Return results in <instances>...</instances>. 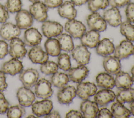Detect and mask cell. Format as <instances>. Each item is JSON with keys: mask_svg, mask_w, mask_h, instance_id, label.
I'll list each match as a JSON object with an SVG mask.
<instances>
[{"mask_svg": "<svg viewBox=\"0 0 134 118\" xmlns=\"http://www.w3.org/2000/svg\"><path fill=\"white\" fill-rule=\"evenodd\" d=\"M65 30L74 38H80L86 32V27L81 21L72 19L69 20L65 24Z\"/></svg>", "mask_w": 134, "mask_h": 118, "instance_id": "1", "label": "cell"}, {"mask_svg": "<svg viewBox=\"0 0 134 118\" xmlns=\"http://www.w3.org/2000/svg\"><path fill=\"white\" fill-rule=\"evenodd\" d=\"M48 8L44 3L38 1L29 6V12L33 18L38 22H44L48 17Z\"/></svg>", "mask_w": 134, "mask_h": 118, "instance_id": "2", "label": "cell"}, {"mask_svg": "<svg viewBox=\"0 0 134 118\" xmlns=\"http://www.w3.org/2000/svg\"><path fill=\"white\" fill-rule=\"evenodd\" d=\"M86 22L90 30L103 32L107 28V23L104 18L97 12H93L86 18Z\"/></svg>", "mask_w": 134, "mask_h": 118, "instance_id": "3", "label": "cell"}, {"mask_svg": "<svg viewBox=\"0 0 134 118\" xmlns=\"http://www.w3.org/2000/svg\"><path fill=\"white\" fill-rule=\"evenodd\" d=\"M38 71L33 68H29L22 70L19 74V78L24 86L31 88L35 86L39 78Z\"/></svg>", "mask_w": 134, "mask_h": 118, "instance_id": "4", "label": "cell"}, {"mask_svg": "<svg viewBox=\"0 0 134 118\" xmlns=\"http://www.w3.org/2000/svg\"><path fill=\"white\" fill-rule=\"evenodd\" d=\"M41 30L43 34L47 38L57 37L62 33L63 27L59 22L56 21L46 20L43 22L41 26Z\"/></svg>", "mask_w": 134, "mask_h": 118, "instance_id": "5", "label": "cell"}, {"mask_svg": "<svg viewBox=\"0 0 134 118\" xmlns=\"http://www.w3.org/2000/svg\"><path fill=\"white\" fill-rule=\"evenodd\" d=\"M27 53L25 44L23 41L18 37L10 40L9 44V54L10 56L14 58H23Z\"/></svg>", "mask_w": 134, "mask_h": 118, "instance_id": "6", "label": "cell"}, {"mask_svg": "<svg viewBox=\"0 0 134 118\" xmlns=\"http://www.w3.org/2000/svg\"><path fill=\"white\" fill-rule=\"evenodd\" d=\"M35 93L38 98L43 99L50 98L53 94L51 83L44 78H40L35 85Z\"/></svg>", "mask_w": 134, "mask_h": 118, "instance_id": "7", "label": "cell"}, {"mask_svg": "<svg viewBox=\"0 0 134 118\" xmlns=\"http://www.w3.org/2000/svg\"><path fill=\"white\" fill-rule=\"evenodd\" d=\"M134 53V45L128 40L122 41L114 49V55L119 60L128 58Z\"/></svg>", "mask_w": 134, "mask_h": 118, "instance_id": "8", "label": "cell"}, {"mask_svg": "<svg viewBox=\"0 0 134 118\" xmlns=\"http://www.w3.org/2000/svg\"><path fill=\"white\" fill-rule=\"evenodd\" d=\"M76 91V95L80 98L87 100L95 94L97 91V87L93 83L81 82L77 85Z\"/></svg>", "mask_w": 134, "mask_h": 118, "instance_id": "9", "label": "cell"}, {"mask_svg": "<svg viewBox=\"0 0 134 118\" xmlns=\"http://www.w3.org/2000/svg\"><path fill=\"white\" fill-rule=\"evenodd\" d=\"M76 95L75 88L71 85L65 86L57 93L58 101L60 104L68 105L71 103Z\"/></svg>", "mask_w": 134, "mask_h": 118, "instance_id": "10", "label": "cell"}, {"mask_svg": "<svg viewBox=\"0 0 134 118\" xmlns=\"http://www.w3.org/2000/svg\"><path fill=\"white\" fill-rule=\"evenodd\" d=\"M73 58L80 65H86L89 63L91 53L83 45L76 46L72 50Z\"/></svg>", "mask_w": 134, "mask_h": 118, "instance_id": "11", "label": "cell"}, {"mask_svg": "<svg viewBox=\"0 0 134 118\" xmlns=\"http://www.w3.org/2000/svg\"><path fill=\"white\" fill-rule=\"evenodd\" d=\"M20 33V29L16 25L10 22L4 23L0 29V36L8 41L18 37Z\"/></svg>", "mask_w": 134, "mask_h": 118, "instance_id": "12", "label": "cell"}, {"mask_svg": "<svg viewBox=\"0 0 134 118\" xmlns=\"http://www.w3.org/2000/svg\"><path fill=\"white\" fill-rule=\"evenodd\" d=\"M89 70L85 65H80L77 67L71 68L68 72L69 80L76 83L82 82L88 76Z\"/></svg>", "mask_w": 134, "mask_h": 118, "instance_id": "13", "label": "cell"}, {"mask_svg": "<svg viewBox=\"0 0 134 118\" xmlns=\"http://www.w3.org/2000/svg\"><path fill=\"white\" fill-rule=\"evenodd\" d=\"M52 102L48 99L37 101L32 104V111L33 113L37 117L45 116L52 109Z\"/></svg>", "mask_w": 134, "mask_h": 118, "instance_id": "14", "label": "cell"}, {"mask_svg": "<svg viewBox=\"0 0 134 118\" xmlns=\"http://www.w3.org/2000/svg\"><path fill=\"white\" fill-rule=\"evenodd\" d=\"M42 38V35L36 28H29L24 33L23 42L25 45L32 47L38 45L40 43Z\"/></svg>", "mask_w": 134, "mask_h": 118, "instance_id": "15", "label": "cell"}, {"mask_svg": "<svg viewBox=\"0 0 134 118\" xmlns=\"http://www.w3.org/2000/svg\"><path fill=\"white\" fill-rule=\"evenodd\" d=\"M17 97L19 104L23 107H29L35 99L34 93L29 88L23 86L20 87L17 92Z\"/></svg>", "mask_w": 134, "mask_h": 118, "instance_id": "16", "label": "cell"}, {"mask_svg": "<svg viewBox=\"0 0 134 118\" xmlns=\"http://www.w3.org/2000/svg\"><path fill=\"white\" fill-rule=\"evenodd\" d=\"M16 25L20 29H27L33 24L34 19L29 11L21 9L17 12L15 17Z\"/></svg>", "mask_w": 134, "mask_h": 118, "instance_id": "17", "label": "cell"}, {"mask_svg": "<svg viewBox=\"0 0 134 118\" xmlns=\"http://www.w3.org/2000/svg\"><path fill=\"white\" fill-rule=\"evenodd\" d=\"M103 18L109 25L114 27H118L122 22L120 11L115 7L106 10L103 13Z\"/></svg>", "mask_w": 134, "mask_h": 118, "instance_id": "18", "label": "cell"}, {"mask_svg": "<svg viewBox=\"0 0 134 118\" xmlns=\"http://www.w3.org/2000/svg\"><path fill=\"white\" fill-rule=\"evenodd\" d=\"M103 65L105 71L111 74H116L121 70L120 60L113 56H106L103 61Z\"/></svg>", "mask_w": 134, "mask_h": 118, "instance_id": "19", "label": "cell"}, {"mask_svg": "<svg viewBox=\"0 0 134 118\" xmlns=\"http://www.w3.org/2000/svg\"><path fill=\"white\" fill-rule=\"evenodd\" d=\"M28 57L34 63L41 64L48 61L49 55L43 50L41 46L36 45L29 50Z\"/></svg>", "mask_w": 134, "mask_h": 118, "instance_id": "20", "label": "cell"}, {"mask_svg": "<svg viewBox=\"0 0 134 118\" xmlns=\"http://www.w3.org/2000/svg\"><path fill=\"white\" fill-rule=\"evenodd\" d=\"M80 110L85 118L96 117L99 111L98 105L95 101L84 100L80 105Z\"/></svg>", "mask_w": 134, "mask_h": 118, "instance_id": "21", "label": "cell"}, {"mask_svg": "<svg viewBox=\"0 0 134 118\" xmlns=\"http://www.w3.org/2000/svg\"><path fill=\"white\" fill-rule=\"evenodd\" d=\"M116 98L115 93L109 89H102L94 95V100L100 107L105 106L113 101Z\"/></svg>", "mask_w": 134, "mask_h": 118, "instance_id": "22", "label": "cell"}, {"mask_svg": "<svg viewBox=\"0 0 134 118\" xmlns=\"http://www.w3.org/2000/svg\"><path fill=\"white\" fill-rule=\"evenodd\" d=\"M23 68L22 62L18 59L13 58L3 63L1 70L6 74L14 76L20 73L23 70Z\"/></svg>", "mask_w": 134, "mask_h": 118, "instance_id": "23", "label": "cell"}, {"mask_svg": "<svg viewBox=\"0 0 134 118\" xmlns=\"http://www.w3.org/2000/svg\"><path fill=\"white\" fill-rule=\"evenodd\" d=\"M74 4L69 1H66L58 7V12L60 17L68 20L74 19L77 15Z\"/></svg>", "mask_w": 134, "mask_h": 118, "instance_id": "24", "label": "cell"}, {"mask_svg": "<svg viewBox=\"0 0 134 118\" xmlns=\"http://www.w3.org/2000/svg\"><path fill=\"white\" fill-rule=\"evenodd\" d=\"M100 38V35L98 32L91 30L85 32L80 38L82 45L86 47L93 48L96 47L98 44Z\"/></svg>", "mask_w": 134, "mask_h": 118, "instance_id": "25", "label": "cell"}, {"mask_svg": "<svg viewBox=\"0 0 134 118\" xmlns=\"http://www.w3.org/2000/svg\"><path fill=\"white\" fill-rule=\"evenodd\" d=\"M115 47L113 43L108 38L99 41L96 46V53L102 57H106L114 53Z\"/></svg>", "mask_w": 134, "mask_h": 118, "instance_id": "26", "label": "cell"}, {"mask_svg": "<svg viewBox=\"0 0 134 118\" xmlns=\"http://www.w3.org/2000/svg\"><path fill=\"white\" fill-rule=\"evenodd\" d=\"M97 85L105 89H111L115 86V78L107 72H101L96 77Z\"/></svg>", "mask_w": 134, "mask_h": 118, "instance_id": "27", "label": "cell"}, {"mask_svg": "<svg viewBox=\"0 0 134 118\" xmlns=\"http://www.w3.org/2000/svg\"><path fill=\"white\" fill-rule=\"evenodd\" d=\"M133 81L130 75L123 71H119L116 74L115 86L118 88H128L131 87Z\"/></svg>", "mask_w": 134, "mask_h": 118, "instance_id": "28", "label": "cell"}, {"mask_svg": "<svg viewBox=\"0 0 134 118\" xmlns=\"http://www.w3.org/2000/svg\"><path fill=\"white\" fill-rule=\"evenodd\" d=\"M117 102L122 104L130 103L134 100V89L132 88H120L116 96Z\"/></svg>", "mask_w": 134, "mask_h": 118, "instance_id": "29", "label": "cell"}, {"mask_svg": "<svg viewBox=\"0 0 134 118\" xmlns=\"http://www.w3.org/2000/svg\"><path fill=\"white\" fill-rule=\"evenodd\" d=\"M44 47L47 53L51 56H58L61 52V48L57 39L49 38L44 43Z\"/></svg>", "mask_w": 134, "mask_h": 118, "instance_id": "30", "label": "cell"}, {"mask_svg": "<svg viewBox=\"0 0 134 118\" xmlns=\"http://www.w3.org/2000/svg\"><path fill=\"white\" fill-rule=\"evenodd\" d=\"M61 50L69 52L72 51L74 47V43L72 36L66 33H61L57 36Z\"/></svg>", "mask_w": 134, "mask_h": 118, "instance_id": "31", "label": "cell"}, {"mask_svg": "<svg viewBox=\"0 0 134 118\" xmlns=\"http://www.w3.org/2000/svg\"><path fill=\"white\" fill-rule=\"evenodd\" d=\"M113 116L116 118H127L130 116L131 112L122 103L114 102L111 107Z\"/></svg>", "mask_w": 134, "mask_h": 118, "instance_id": "32", "label": "cell"}, {"mask_svg": "<svg viewBox=\"0 0 134 118\" xmlns=\"http://www.w3.org/2000/svg\"><path fill=\"white\" fill-rule=\"evenodd\" d=\"M69 81L68 75L63 72H55L53 74L50 78V83L58 88H63Z\"/></svg>", "mask_w": 134, "mask_h": 118, "instance_id": "33", "label": "cell"}, {"mask_svg": "<svg viewBox=\"0 0 134 118\" xmlns=\"http://www.w3.org/2000/svg\"><path fill=\"white\" fill-rule=\"evenodd\" d=\"M120 33L130 42H134V24L129 21L121 22L120 25Z\"/></svg>", "mask_w": 134, "mask_h": 118, "instance_id": "34", "label": "cell"}, {"mask_svg": "<svg viewBox=\"0 0 134 118\" xmlns=\"http://www.w3.org/2000/svg\"><path fill=\"white\" fill-rule=\"evenodd\" d=\"M87 3L88 8L92 12L104 9L109 5V0H88Z\"/></svg>", "mask_w": 134, "mask_h": 118, "instance_id": "35", "label": "cell"}, {"mask_svg": "<svg viewBox=\"0 0 134 118\" xmlns=\"http://www.w3.org/2000/svg\"><path fill=\"white\" fill-rule=\"evenodd\" d=\"M25 110L21 105L10 106L7 111V116L9 118L21 117L25 114Z\"/></svg>", "mask_w": 134, "mask_h": 118, "instance_id": "36", "label": "cell"}, {"mask_svg": "<svg viewBox=\"0 0 134 118\" xmlns=\"http://www.w3.org/2000/svg\"><path fill=\"white\" fill-rule=\"evenodd\" d=\"M58 66L64 71H69L71 64L70 56L66 53L60 54L58 57Z\"/></svg>", "mask_w": 134, "mask_h": 118, "instance_id": "37", "label": "cell"}, {"mask_svg": "<svg viewBox=\"0 0 134 118\" xmlns=\"http://www.w3.org/2000/svg\"><path fill=\"white\" fill-rule=\"evenodd\" d=\"M40 71L42 73L46 75L53 74L57 72L58 69V64L52 61H47L44 63L41 64Z\"/></svg>", "mask_w": 134, "mask_h": 118, "instance_id": "38", "label": "cell"}, {"mask_svg": "<svg viewBox=\"0 0 134 118\" xmlns=\"http://www.w3.org/2000/svg\"><path fill=\"white\" fill-rule=\"evenodd\" d=\"M21 0H7L5 4V7L10 13L17 12L21 9L22 8Z\"/></svg>", "mask_w": 134, "mask_h": 118, "instance_id": "39", "label": "cell"}, {"mask_svg": "<svg viewBox=\"0 0 134 118\" xmlns=\"http://www.w3.org/2000/svg\"><path fill=\"white\" fill-rule=\"evenodd\" d=\"M126 18L130 23H134V3H129L125 10Z\"/></svg>", "mask_w": 134, "mask_h": 118, "instance_id": "40", "label": "cell"}, {"mask_svg": "<svg viewBox=\"0 0 134 118\" xmlns=\"http://www.w3.org/2000/svg\"><path fill=\"white\" fill-rule=\"evenodd\" d=\"M9 108V103L2 92H0V114H3L7 112Z\"/></svg>", "mask_w": 134, "mask_h": 118, "instance_id": "41", "label": "cell"}, {"mask_svg": "<svg viewBox=\"0 0 134 118\" xmlns=\"http://www.w3.org/2000/svg\"><path fill=\"white\" fill-rule=\"evenodd\" d=\"M9 18V15L5 6L0 3V23H4Z\"/></svg>", "mask_w": 134, "mask_h": 118, "instance_id": "42", "label": "cell"}, {"mask_svg": "<svg viewBox=\"0 0 134 118\" xmlns=\"http://www.w3.org/2000/svg\"><path fill=\"white\" fill-rule=\"evenodd\" d=\"M130 0H109V4L111 7H122L130 3Z\"/></svg>", "mask_w": 134, "mask_h": 118, "instance_id": "43", "label": "cell"}, {"mask_svg": "<svg viewBox=\"0 0 134 118\" xmlns=\"http://www.w3.org/2000/svg\"><path fill=\"white\" fill-rule=\"evenodd\" d=\"M8 44L4 40H0V59H3L8 54Z\"/></svg>", "mask_w": 134, "mask_h": 118, "instance_id": "44", "label": "cell"}, {"mask_svg": "<svg viewBox=\"0 0 134 118\" xmlns=\"http://www.w3.org/2000/svg\"><path fill=\"white\" fill-rule=\"evenodd\" d=\"M44 4L48 8H54L59 7L63 3V0H44Z\"/></svg>", "mask_w": 134, "mask_h": 118, "instance_id": "45", "label": "cell"}, {"mask_svg": "<svg viewBox=\"0 0 134 118\" xmlns=\"http://www.w3.org/2000/svg\"><path fill=\"white\" fill-rule=\"evenodd\" d=\"M113 114L111 111L109 110L107 108H102L100 110L98 111L97 113V117L102 118V117H109L111 118L113 117Z\"/></svg>", "mask_w": 134, "mask_h": 118, "instance_id": "46", "label": "cell"}, {"mask_svg": "<svg viewBox=\"0 0 134 118\" xmlns=\"http://www.w3.org/2000/svg\"><path fill=\"white\" fill-rule=\"evenodd\" d=\"M7 87V84L6 82L5 73L0 71V92H3L5 90Z\"/></svg>", "mask_w": 134, "mask_h": 118, "instance_id": "47", "label": "cell"}, {"mask_svg": "<svg viewBox=\"0 0 134 118\" xmlns=\"http://www.w3.org/2000/svg\"><path fill=\"white\" fill-rule=\"evenodd\" d=\"M82 113L77 110H70L66 114V118H73V117H83Z\"/></svg>", "mask_w": 134, "mask_h": 118, "instance_id": "48", "label": "cell"}, {"mask_svg": "<svg viewBox=\"0 0 134 118\" xmlns=\"http://www.w3.org/2000/svg\"><path fill=\"white\" fill-rule=\"evenodd\" d=\"M60 117L61 116L59 112L55 110H51L48 114L44 116V117L46 118H60Z\"/></svg>", "mask_w": 134, "mask_h": 118, "instance_id": "49", "label": "cell"}, {"mask_svg": "<svg viewBox=\"0 0 134 118\" xmlns=\"http://www.w3.org/2000/svg\"><path fill=\"white\" fill-rule=\"evenodd\" d=\"M88 0H71V1L74 4L75 6H81L85 4L88 2Z\"/></svg>", "mask_w": 134, "mask_h": 118, "instance_id": "50", "label": "cell"}, {"mask_svg": "<svg viewBox=\"0 0 134 118\" xmlns=\"http://www.w3.org/2000/svg\"><path fill=\"white\" fill-rule=\"evenodd\" d=\"M129 107L130 109V112L134 116V100L130 102Z\"/></svg>", "mask_w": 134, "mask_h": 118, "instance_id": "51", "label": "cell"}, {"mask_svg": "<svg viewBox=\"0 0 134 118\" xmlns=\"http://www.w3.org/2000/svg\"><path fill=\"white\" fill-rule=\"evenodd\" d=\"M131 73L132 74V77H131L132 80L133 82H134V66L131 69Z\"/></svg>", "mask_w": 134, "mask_h": 118, "instance_id": "52", "label": "cell"}, {"mask_svg": "<svg viewBox=\"0 0 134 118\" xmlns=\"http://www.w3.org/2000/svg\"><path fill=\"white\" fill-rule=\"evenodd\" d=\"M27 117H36V116L34 115L30 114V115H29V116H28Z\"/></svg>", "mask_w": 134, "mask_h": 118, "instance_id": "53", "label": "cell"}, {"mask_svg": "<svg viewBox=\"0 0 134 118\" xmlns=\"http://www.w3.org/2000/svg\"><path fill=\"white\" fill-rule=\"evenodd\" d=\"M29 1H30L31 2H32V3H34V2H37L39 0H29Z\"/></svg>", "mask_w": 134, "mask_h": 118, "instance_id": "54", "label": "cell"}, {"mask_svg": "<svg viewBox=\"0 0 134 118\" xmlns=\"http://www.w3.org/2000/svg\"><path fill=\"white\" fill-rule=\"evenodd\" d=\"M133 55H134V53H133Z\"/></svg>", "mask_w": 134, "mask_h": 118, "instance_id": "55", "label": "cell"}]
</instances>
